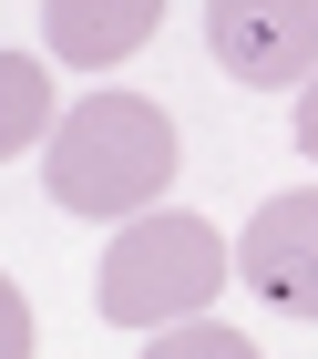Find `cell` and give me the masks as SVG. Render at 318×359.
Masks as SVG:
<instances>
[{"instance_id":"8992f818","label":"cell","mask_w":318,"mask_h":359,"mask_svg":"<svg viewBox=\"0 0 318 359\" xmlns=\"http://www.w3.org/2000/svg\"><path fill=\"white\" fill-rule=\"evenodd\" d=\"M52 72L41 52H0V154H41L52 144Z\"/></svg>"},{"instance_id":"5b68a950","label":"cell","mask_w":318,"mask_h":359,"mask_svg":"<svg viewBox=\"0 0 318 359\" xmlns=\"http://www.w3.org/2000/svg\"><path fill=\"white\" fill-rule=\"evenodd\" d=\"M164 0H41V52L82 62V72H113L154 41Z\"/></svg>"},{"instance_id":"6da1fadb","label":"cell","mask_w":318,"mask_h":359,"mask_svg":"<svg viewBox=\"0 0 318 359\" xmlns=\"http://www.w3.org/2000/svg\"><path fill=\"white\" fill-rule=\"evenodd\" d=\"M175 165H185V144H175V113L164 103H144V93H82L52 123V144H41V195L62 216L133 226V216L164 205Z\"/></svg>"},{"instance_id":"52a82bcc","label":"cell","mask_w":318,"mask_h":359,"mask_svg":"<svg viewBox=\"0 0 318 359\" xmlns=\"http://www.w3.org/2000/svg\"><path fill=\"white\" fill-rule=\"evenodd\" d=\"M144 359H257V339H237L226 318H185V329H154Z\"/></svg>"},{"instance_id":"277c9868","label":"cell","mask_w":318,"mask_h":359,"mask_svg":"<svg viewBox=\"0 0 318 359\" xmlns=\"http://www.w3.org/2000/svg\"><path fill=\"white\" fill-rule=\"evenodd\" d=\"M237 277L257 287L267 308L318 318V185H288V195H267L257 216H246V236H237Z\"/></svg>"},{"instance_id":"7a4b0ae2","label":"cell","mask_w":318,"mask_h":359,"mask_svg":"<svg viewBox=\"0 0 318 359\" xmlns=\"http://www.w3.org/2000/svg\"><path fill=\"white\" fill-rule=\"evenodd\" d=\"M226 236H216L206 216H185V205H154V216L113 226L103 267H93V308H103L113 329H185V318H206V298L226 287Z\"/></svg>"},{"instance_id":"3957f363","label":"cell","mask_w":318,"mask_h":359,"mask_svg":"<svg viewBox=\"0 0 318 359\" xmlns=\"http://www.w3.org/2000/svg\"><path fill=\"white\" fill-rule=\"evenodd\" d=\"M206 52L246 93H298L318 72V0H206Z\"/></svg>"},{"instance_id":"9c48e42d","label":"cell","mask_w":318,"mask_h":359,"mask_svg":"<svg viewBox=\"0 0 318 359\" xmlns=\"http://www.w3.org/2000/svg\"><path fill=\"white\" fill-rule=\"evenodd\" d=\"M288 144H298V154H308V165H318V72H308V83H298V123H288Z\"/></svg>"},{"instance_id":"ba28073f","label":"cell","mask_w":318,"mask_h":359,"mask_svg":"<svg viewBox=\"0 0 318 359\" xmlns=\"http://www.w3.org/2000/svg\"><path fill=\"white\" fill-rule=\"evenodd\" d=\"M0 359H31V298L0 287Z\"/></svg>"}]
</instances>
